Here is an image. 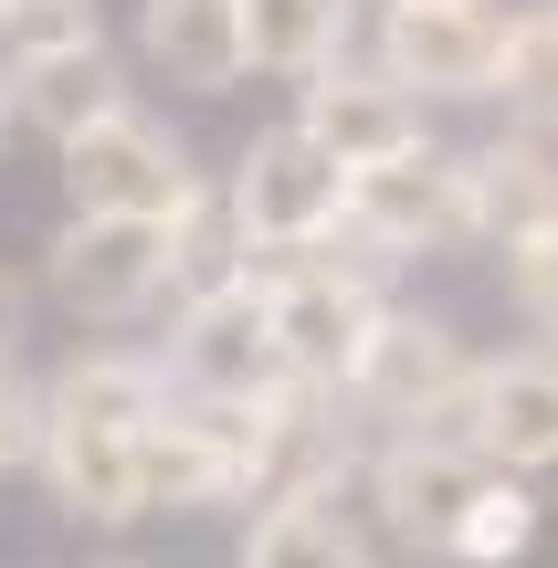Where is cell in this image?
I'll return each instance as SVG.
<instances>
[{
	"instance_id": "obj_1",
	"label": "cell",
	"mask_w": 558,
	"mask_h": 568,
	"mask_svg": "<svg viewBox=\"0 0 558 568\" xmlns=\"http://www.w3.org/2000/svg\"><path fill=\"white\" fill-rule=\"evenodd\" d=\"M169 368L138 358V347H84L74 368H53L42 389V485H53L63 516L84 527H138V432L159 422Z\"/></svg>"
},
{
	"instance_id": "obj_2",
	"label": "cell",
	"mask_w": 558,
	"mask_h": 568,
	"mask_svg": "<svg viewBox=\"0 0 558 568\" xmlns=\"http://www.w3.org/2000/svg\"><path fill=\"white\" fill-rule=\"evenodd\" d=\"M264 316H274V347H285V379L348 389L379 316H390V295H379V264H327V243H316L306 264L264 274Z\"/></svg>"
},
{
	"instance_id": "obj_3",
	"label": "cell",
	"mask_w": 558,
	"mask_h": 568,
	"mask_svg": "<svg viewBox=\"0 0 558 568\" xmlns=\"http://www.w3.org/2000/svg\"><path fill=\"white\" fill-rule=\"evenodd\" d=\"M53 159H63V201H74L84 222H169V211L201 190L190 148L169 138L148 105H116V116H95L84 138H63Z\"/></svg>"
},
{
	"instance_id": "obj_4",
	"label": "cell",
	"mask_w": 558,
	"mask_h": 568,
	"mask_svg": "<svg viewBox=\"0 0 558 568\" xmlns=\"http://www.w3.org/2000/svg\"><path fill=\"white\" fill-rule=\"evenodd\" d=\"M243 495H253V410L169 389L159 422L138 432V506L148 516H201V506H243Z\"/></svg>"
},
{
	"instance_id": "obj_5",
	"label": "cell",
	"mask_w": 558,
	"mask_h": 568,
	"mask_svg": "<svg viewBox=\"0 0 558 568\" xmlns=\"http://www.w3.org/2000/svg\"><path fill=\"white\" fill-rule=\"evenodd\" d=\"M222 190H232V211H243L253 253H316V243L348 232V169H337L306 126H264Z\"/></svg>"
},
{
	"instance_id": "obj_6",
	"label": "cell",
	"mask_w": 558,
	"mask_h": 568,
	"mask_svg": "<svg viewBox=\"0 0 558 568\" xmlns=\"http://www.w3.org/2000/svg\"><path fill=\"white\" fill-rule=\"evenodd\" d=\"M169 389L180 400H222V410H264L285 389V347H274V316H264V274L232 284V295H201L180 305L169 326Z\"/></svg>"
},
{
	"instance_id": "obj_7",
	"label": "cell",
	"mask_w": 558,
	"mask_h": 568,
	"mask_svg": "<svg viewBox=\"0 0 558 568\" xmlns=\"http://www.w3.org/2000/svg\"><path fill=\"white\" fill-rule=\"evenodd\" d=\"M348 474H369L358 422H348V389L285 379L264 410H253V495L243 506H337Z\"/></svg>"
},
{
	"instance_id": "obj_8",
	"label": "cell",
	"mask_w": 558,
	"mask_h": 568,
	"mask_svg": "<svg viewBox=\"0 0 558 568\" xmlns=\"http://www.w3.org/2000/svg\"><path fill=\"white\" fill-rule=\"evenodd\" d=\"M348 232L379 264H412V253H454L475 243V190H464L454 148H412V159H379L348 180Z\"/></svg>"
},
{
	"instance_id": "obj_9",
	"label": "cell",
	"mask_w": 558,
	"mask_h": 568,
	"mask_svg": "<svg viewBox=\"0 0 558 568\" xmlns=\"http://www.w3.org/2000/svg\"><path fill=\"white\" fill-rule=\"evenodd\" d=\"M496 63H506V21L485 0H400V11H379V74L412 105L496 95Z\"/></svg>"
},
{
	"instance_id": "obj_10",
	"label": "cell",
	"mask_w": 558,
	"mask_h": 568,
	"mask_svg": "<svg viewBox=\"0 0 558 568\" xmlns=\"http://www.w3.org/2000/svg\"><path fill=\"white\" fill-rule=\"evenodd\" d=\"M475 368H485V358H464V337H454L443 316H400V305H390L379 337H369V358H358V379H348V410H369L390 443H412L443 400L475 389Z\"/></svg>"
},
{
	"instance_id": "obj_11",
	"label": "cell",
	"mask_w": 558,
	"mask_h": 568,
	"mask_svg": "<svg viewBox=\"0 0 558 568\" xmlns=\"http://www.w3.org/2000/svg\"><path fill=\"white\" fill-rule=\"evenodd\" d=\"M53 295L74 305L84 326H126L169 295V222H63L53 232Z\"/></svg>"
},
{
	"instance_id": "obj_12",
	"label": "cell",
	"mask_w": 558,
	"mask_h": 568,
	"mask_svg": "<svg viewBox=\"0 0 558 568\" xmlns=\"http://www.w3.org/2000/svg\"><path fill=\"white\" fill-rule=\"evenodd\" d=\"M485 485H496L485 453H443V443H379L369 453L379 527H390L400 548H422V558H454V537H464V516H475Z\"/></svg>"
},
{
	"instance_id": "obj_13",
	"label": "cell",
	"mask_w": 558,
	"mask_h": 568,
	"mask_svg": "<svg viewBox=\"0 0 558 568\" xmlns=\"http://www.w3.org/2000/svg\"><path fill=\"white\" fill-rule=\"evenodd\" d=\"M295 126H306L316 148H327L337 169H379V159H412V148H433V126H422V105L400 95L379 63H327V74H306V105H295Z\"/></svg>"
},
{
	"instance_id": "obj_14",
	"label": "cell",
	"mask_w": 558,
	"mask_h": 568,
	"mask_svg": "<svg viewBox=\"0 0 558 568\" xmlns=\"http://www.w3.org/2000/svg\"><path fill=\"white\" fill-rule=\"evenodd\" d=\"M464 190H475V243H496L506 264L517 253L558 243V159L538 138H496L464 159Z\"/></svg>"
},
{
	"instance_id": "obj_15",
	"label": "cell",
	"mask_w": 558,
	"mask_h": 568,
	"mask_svg": "<svg viewBox=\"0 0 558 568\" xmlns=\"http://www.w3.org/2000/svg\"><path fill=\"white\" fill-rule=\"evenodd\" d=\"M475 453L496 474L558 464V358H485L475 368Z\"/></svg>"
},
{
	"instance_id": "obj_16",
	"label": "cell",
	"mask_w": 558,
	"mask_h": 568,
	"mask_svg": "<svg viewBox=\"0 0 558 568\" xmlns=\"http://www.w3.org/2000/svg\"><path fill=\"white\" fill-rule=\"evenodd\" d=\"M138 53L159 63L169 84H190V95H222V84H243V0H138Z\"/></svg>"
},
{
	"instance_id": "obj_17",
	"label": "cell",
	"mask_w": 558,
	"mask_h": 568,
	"mask_svg": "<svg viewBox=\"0 0 558 568\" xmlns=\"http://www.w3.org/2000/svg\"><path fill=\"white\" fill-rule=\"evenodd\" d=\"M116 53H105V32L95 42H53V53H21L11 63V116L21 126H42V138H84L95 116H116Z\"/></svg>"
},
{
	"instance_id": "obj_18",
	"label": "cell",
	"mask_w": 558,
	"mask_h": 568,
	"mask_svg": "<svg viewBox=\"0 0 558 568\" xmlns=\"http://www.w3.org/2000/svg\"><path fill=\"white\" fill-rule=\"evenodd\" d=\"M232 284H253V232H243V211H232V190L201 180L169 211V295L201 305V295H232Z\"/></svg>"
},
{
	"instance_id": "obj_19",
	"label": "cell",
	"mask_w": 558,
	"mask_h": 568,
	"mask_svg": "<svg viewBox=\"0 0 558 568\" xmlns=\"http://www.w3.org/2000/svg\"><path fill=\"white\" fill-rule=\"evenodd\" d=\"M243 63L295 84L348 63V0H243Z\"/></svg>"
},
{
	"instance_id": "obj_20",
	"label": "cell",
	"mask_w": 558,
	"mask_h": 568,
	"mask_svg": "<svg viewBox=\"0 0 558 568\" xmlns=\"http://www.w3.org/2000/svg\"><path fill=\"white\" fill-rule=\"evenodd\" d=\"M243 568H369V537L348 506H264L243 527Z\"/></svg>"
},
{
	"instance_id": "obj_21",
	"label": "cell",
	"mask_w": 558,
	"mask_h": 568,
	"mask_svg": "<svg viewBox=\"0 0 558 568\" xmlns=\"http://www.w3.org/2000/svg\"><path fill=\"white\" fill-rule=\"evenodd\" d=\"M496 95H506V116H517V126L558 138V0H538V11H517V21H506Z\"/></svg>"
},
{
	"instance_id": "obj_22",
	"label": "cell",
	"mask_w": 558,
	"mask_h": 568,
	"mask_svg": "<svg viewBox=\"0 0 558 568\" xmlns=\"http://www.w3.org/2000/svg\"><path fill=\"white\" fill-rule=\"evenodd\" d=\"M527 548H538V495L517 474H496L475 495V516H464V537H454V568H517Z\"/></svg>"
},
{
	"instance_id": "obj_23",
	"label": "cell",
	"mask_w": 558,
	"mask_h": 568,
	"mask_svg": "<svg viewBox=\"0 0 558 568\" xmlns=\"http://www.w3.org/2000/svg\"><path fill=\"white\" fill-rule=\"evenodd\" d=\"M0 42L21 53H53V42H95V0H11L0 11Z\"/></svg>"
},
{
	"instance_id": "obj_24",
	"label": "cell",
	"mask_w": 558,
	"mask_h": 568,
	"mask_svg": "<svg viewBox=\"0 0 558 568\" xmlns=\"http://www.w3.org/2000/svg\"><path fill=\"white\" fill-rule=\"evenodd\" d=\"M32 453H42V389L21 379L11 358H0V474H11V464H32Z\"/></svg>"
},
{
	"instance_id": "obj_25",
	"label": "cell",
	"mask_w": 558,
	"mask_h": 568,
	"mask_svg": "<svg viewBox=\"0 0 558 568\" xmlns=\"http://www.w3.org/2000/svg\"><path fill=\"white\" fill-rule=\"evenodd\" d=\"M506 274H517V305H527V316H538L548 337H558V243H538V253H517V264H506Z\"/></svg>"
},
{
	"instance_id": "obj_26",
	"label": "cell",
	"mask_w": 558,
	"mask_h": 568,
	"mask_svg": "<svg viewBox=\"0 0 558 568\" xmlns=\"http://www.w3.org/2000/svg\"><path fill=\"white\" fill-rule=\"evenodd\" d=\"M11 326H21V295H11V274H0V358H11Z\"/></svg>"
},
{
	"instance_id": "obj_27",
	"label": "cell",
	"mask_w": 558,
	"mask_h": 568,
	"mask_svg": "<svg viewBox=\"0 0 558 568\" xmlns=\"http://www.w3.org/2000/svg\"><path fill=\"white\" fill-rule=\"evenodd\" d=\"M11 126H21V116H11V53H0V138H11Z\"/></svg>"
},
{
	"instance_id": "obj_28",
	"label": "cell",
	"mask_w": 558,
	"mask_h": 568,
	"mask_svg": "<svg viewBox=\"0 0 558 568\" xmlns=\"http://www.w3.org/2000/svg\"><path fill=\"white\" fill-rule=\"evenodd\" d=\"M95 568H138V558H95Z\"/></svg>"
},
{
	"instance_id": "obj_29",
	"label": "cell",
	"mask_w": 558,
	"mask_h": 568,
	"mask_svg": "<svg viewBox=\"0 0 558 568\" xmlns=\"http://www.w3.org/2000/svg\"><path fill=\"white\" fill-rule=\"evenodd\" d=\"M0 11H11V0H0Z\"/></svg>"
},
{
	"instance_id": "obj_30",
	"label": "cell",
	"mask_w": 558,
	"mask_h": 568,
	"mask_svg": "<svg viewBox=\"0 0 558 568\" xmlns=\"http://www.w3.org/2000/svg\"><path fill=\"white\" fill-rule=\"evenodd\" d=\"M390 11H400V0H390Z\"/></svg>"
}]
</instances>
